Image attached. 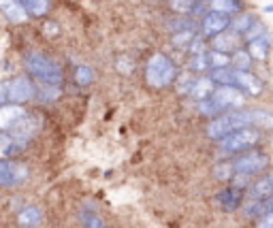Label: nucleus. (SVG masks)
I'll return each instance as SVG.
<instances>
[{"label":"nucleus","mask_w":273,"mask_h":228,"mask_svg":"<svg viewBox=\"0 0 273 228\" xmlns=\"http://www.w3.org/2000/svg\"><path fill=\"white\" fill-rule=\"evenodd\" d=\"M175 75H177L175 64L171 62L165 53H154L148 60L145 79L152 88H167V85L175 79Z\"/></svg>","instance_id":"nucleus-1"},{"label":"nucleus","mask_w":273,"mask_h":228,"mask_svg":"<svg viewBox=\"0 0 273 228\" xmlns=\"http://www.w3.org/2000/svg\"><path fill=\"white\" fill-rule=\"evenodd\" d=\"M271 196H273V194H271Z\"/></svg>","instance_id":"nucleus-41"},{"label":"nucleus","mask_w":273,"mask_h":228,"mask_svg":"<svg viewBox=\"0 0 273 228\" xmlns=\"http://www.w3.org/2000/svg\"><path fill=\"white\" fill-rule=\"evenodd\" d=\"M211 92H213V81H211L209 77L196 79L194 85H192V90H190V94H192L194 98H198V101H205V98H209Z\"/></svg>","instance_id":"nucleus-17"},{"label":"nucleus","mask_w":273,"mask_h":228,"mask_svg":"<svg viewBox=\"0 0 273 228\" xmlns=\"http://www.w3.org/2000/svg\"><path fill=\"white\" fill-rule=\"evenodd\" d=\"M209 103L215 107L218 113L224 109H239L243 105V94L237 88H231V85H222V88L211 92Z\"/></svg>","instance_id":"nucleus-6"},{"label":"nucleus","mask_w":273,"mask_h":228,"mask_svg":"<svg viewBox=\"0 0 273 228\" xmlns=\"http://www.w3.org/2000/svg\"><path fill=\"white\" fill-rule=\"evenodd\" d=\"M252 24H254V15H252V13H239V17H235L228 26H231L233 30H235V34H237V32H246Z\"/></svg>","instance_id":"nucleus-22"},{"label":"nucleus","mask_w":273,"mask_h":228,"mask_svg":"<svg viewBox=\"0 0 273 228\" xmlns=\"http://www.w3.org/2000/svg\"><path fill=\"white\" fill-rule=\"evenodd\" d=\"M169 7L177 13H190L194 9V3L192 0H169Z\"/></svg>","instance_id":"nucleus-32"},{"label":"nucleus","mask_w":273,"mask_h":228,"mask_svg":"<svg viewBox=\"0 0 273 228\" xmlns=\"http://www.w3.org/2000/svg\"><path fill=\"white\" fill-rule=\"evenodd\" d=\"M250 124V111H231V113H222L220 118H215L207 126V137L220 141L226 135H231L239 128H246Z\"/></svg>","instance_id":"nucleus-2"},{"label":"nucleus","mask_w":273,"mask_h":228,"mask_svg":"<svg viewBox=\"0 0 273 228\" xmlns=\"http://www.w3.org/2000/svg\"><path fill=\"white\" fill-rule=\"evenodd\" d=\"M34 96V85L28 77H15L9 81V101L13 103H26Z\"/></svg>","instance_id":"nucleus-8"},{"label":"nucleus","mask_w":273,"mask_h":228,"mask_svg":"<svg viewBox=\"0 0 273 228\" xmlns=\"http://www.w3.org/2000/svg\"><path fill=\"white\" fill-rule=\"evenodd\" d=\"M45 30H47V32H56V30H58V28H56L53 24H47V26H45Z\"/></svg>","instance_id":"nucleus-40"},{"label":"nucleus","mask_w":273,"mask_h":228,"mask_svg":"<svg viewBox=\"0 0 273 228\" xmlns=\"http://www.w3.org/2000/svg\"><path fill=\"white\" fill-rule=\"evenodd\" d=\"M250 124L263 126V128H273V116L267 111H250Z\"/></svg>","instance_id":"nucleus-25"},{"label":"nucleus","mask_w":273,"mask_h":228,"mask_svg":"<svg viewBox=\"0 0 273 228\" xmlns=\"http://www.w3.org/2000/svg\"><path fill=\"white\" fill-rule=\"evenodd\" d=\"M211 81H220L224 85H231L235 88V70H226V68H213Z\"/></svg>","instance_id":"nucleus-24"},{"label":"nucleus","mask_w":273,"mask_h":228,"mask_svg":"<svg viewBox=\"0 0 273 228\" xmlns=\"http://www.w3.org/2000/svg\"><path fill=\"white\" fill-rule=\"evenodd\" d=\"M258 135L256 128H239V130L226 135L224 139H220V151L222 154H237V151H243V149H250L252 145L258 143Z\"/></svg>","instance_id":"nucleus-4"},{"label":"nucleus","mask_w":273,"mask_h":228,"mask_svg":"<svg viewBox=\"0 0 273 228\" xmlns=\"http://www.w3.org/2000/svg\"><path fill=\"white\" fill-rule=\"evenodd\" d=\"M192 85H194V81L188 77V73H186V75H181V79H179V92L181 94H190V90H192Z\"/></svg>","instance_id":"nucleus-35"},{"label":"nucleus","mask_w":273,"mask_h":228,"mask_svg":"<svg viewBox=\"0 0 273 228\" xmlns=\"http://www.w3.org/2000/svg\"><path fill=\"white\" fill-rule=\"evenodd\" d=\"M60 96V88L58 85H43L41 92H39V98L43 103H49V101H56Z\"/></svg>","instance_id":"nucleus-31"},{"label":"nucleus","mask_w":273,"mask_h":228,"mask_svg":"<svg viewBox=\"0 0 273 228\" xmlns=\"http://www.w3.org/2000/svg\"><path fill=\"white\" fill-rule=\"evenodd\" d=\"M235 45H237V34L235 32H220V36H213V47L220 53L235 49Z\"/></svg>","instance_id":"nucleus-18"},{"label":"nucleus","mask_w":273,"mask_h":228,"mask_svg":"<svg viewBox=\"0 0 273 228\" xmlns=\"http://www.w3.org/2000/svg\"><path fill=\"white\" fill-rule=\"evenodd\" d=\"M209 7H211V11L226 15V13H237L241 9V3L239 0H211Z\"/></svg>","instance_id":"nucleus-19"},{"label":"nucleus","mask_w":273,"mask_h":228,"mask_svg":"<svg viewBox=\"0 0 273 228\" xmlns=\"http://www.w3.org/2000/svg\"><path fill=\"white\" fill-rule=\"evenodd\" d=\"M256 228H273V211L271 213H265V216L258 218Z\"/></svg>","instance_id":"nucleus-37"},{"label":"nucleus","mask_w":273,"mask_h":228,"mask_svg":"<svg viewBox=\"0 0 273 228\" xmlns=\"http://www.w3.org/2000/svg\"><path fill=\"white\" fill-rule=\"evenodd\" d=\"M9 101V81L0 83V105H5Z\"/></svg>","instance_id":"nucleus-38"},{"label":"nucleus","mask_w":273,"mask_h":228,"mask_svg":"<svg viewBox=\"0 0 273 228\" xmlns=\"http://www.w3.org/2000/svg\"><path fill=\"white\" fill-rule=\"evenodd\" d=\"M267 53H269V43L265 39H258V41H252L250 43L248 55H252V58H256V60H265Z\"/></svg>","instance_id":"nucleus-21"},{"label":"nucleus","mask_w":273,"mask_h":228,"mask_svg":"<svg viewBox=\"0 0 273 228\" xmlns=\"http://www.w3.org/2000/svg\"><path fill=\"white\" fill-rule=\"evenodd\" d=\"M39 130V118L34 116H28V113H24V116L11 126V132L15 139L20 141H26V139H30L34 132Z\"/></svg>","instance_id":"nucleus-9"},{"label":"nucleus","mask_w":273,"mask_h":228,"mask_svg":"<svg viewBox=\"0 0 273 228\" xmlns=\"http://www.w3.org/2000/svg\"><path fill=\"white\" fill-rule=\"evenodd\" d=\"M26 113L24 107L17 105H0V130H9L22 116Z\"/></svg>","instance_id":"nucleus-13"},{"label":"nucleus","mask_w":273,"mask_h":228,"mask_svg":"<svg viewBox=\"0 0 273 228\" xmlns=\"http://www.w3.org/2000/svg\"><path fill=\"white\" fill-rule=\"evenodd\" d=\"M231 164H233L235 175L250 177L254 173H261V170H265L267 164H269V158H267V154H263V151H248L246 156H241V158H237Z\"/></svg>","instance_id":"nucleus-5"},{"label":"nucleus","mask_w":273,"mask_h":228,"mask_svg":"<svg viewBox=\"0 0 273 228\" xmlns=\"http://www.w3.org/2000/svg\"><path fill=\"white\" fill-rule=\"evenodd\" d=\"M231 62L237 66V70H246L248 66H250V55H248V51H237L233 58H231Z\"/></svg>","instance_id":"nucleus-33"},{"label":"nucleus","mask_w":273,"mask_h":228,"mask_svg":"<svg viewBox=\"0 0 273 228\" xmlns=\"http://www.w3.org/2000/svg\"><path fill=\"white\" fill-rule=\"evenodd\" d=\"M24 11H30L32 15H45L49 9V0H17Z\"/></svg>","instance_id":"nucleus-20"},{"label":"nucleus","mask_w":273,"mask_h":228,"mask_svg":"<svg viewBox=\"0 0 273 228\" xmlns=\"http://www.w3.org/2000/svg\"><path fill=\"white\" fill-rule=\"evenodd\" d=\"M28 177V168L20 162L0 160V186H15Z\"/></svg>","instance_id":"nucleus-7"},{"label":"nucleus","mask_w":273,"mask_h":228,"mask_svg":"<svg viewBox=\"0 0 273 228\" xmlns=\"http://www.w3.org/2000/svg\"><path fill=\"white\" fill-rule=\"evenodd\" d=\"M235 85H239L241 90H246L252 96H258L263 92V81L248 70H235Z\"/></svg>","instance_id":"nucleus-11"},{"label":"nucleus","mask_w":273,"mask_h":228,"mask_svg":"<svg viewBox=\"0 0 273 228\" xmlns=\"http://www.w3.org/2000/svg\"><path fill=\"white\" fill-rule=\"evenodd\" d=\"M231 62V55L228 53H220V51H211L209 53V66L211 68H224Z\"/></svg>","instance_id":"nucleus-29"},{"label":"nucleus","mask_w":273,"mask_h":228,"mask_svg":"<svg viewBox=\"0 0 273 228\" xmlns=\"http://www.w3.org/2000/svg\"><path fill=\"white\" fill-rule=\"evenodd\" d=\"M263 32H265V28L261 26V24H252L248 30H246V41L248 43H252V41H258V39H263Z\"/></svg>","instance_id":"nucleus-34"},{"label":"nucleus","mask_w":273,"mask_h":228,"mask_svg":"<svg viewBox=\"0 0 273 228\" xmlns=\"http://www.w3.org/2000/svg\"><path fill=\"white\" fill-rule=\"evenodd\" d=\"M271 194H273V175L261 177L256 183H252V188H250V198H254V201H263V198H267Z\"/></svg>","instance_id":"nucleus-15"},{"label":"nucleus","mask_w":273,"mask_h":228,"mask_svg":"<svg viewBox=\"0 0 273 228\" xmlns=\"http://www.w3.org/2000/svg\"><path fill=\"white\" fill-rule=\"evenodd\" d=\"M239 201H241V192L237 188H226L215 194V203L226 211H235L239 207Z\"/></svg>","instance_id":"nucleus-14"},{"label":"nucleus","mask_w":273,"mask_h":228,"mask_svg":"<svg viewBox=\"0 0 273 228\" xmlns=\"http://www.w3.org/2000/svg\"><path fill=\"white\" fill-rule=\"evenodd\" d=\"M213 175L215 179H222V181H228L235 177V170H233V164L231 162H224V164H218L213 168Z\"/></svg>","instance_id":"nucleus-27"},{"label":"nucleus","mask_w":273,"mask_h":228,"mask_svg":"<svg viewBox=\"0 0 273 228\" xmlns=\"http://www.w3.org/2000/svg\"><path fill=\"white\" fill-rule=\"evenodd\" d=\"M228 24H231V20H228L226 15L211 11V13H207V15L203 17V32L207 36H215V34L224 32L226 28H228Z\"/></svg>","instance_id":"nucleus-10"},{"label":"nucleus","mask_w":273,"mask_h":228,"mask_svg":"<svg viewBox=\"0 0 273 228\" xmlns=\"http://www.w3.org/2000/svg\"><path fill=\"white\" fill-rule=\"evenodd\" d=\"M94 79V73H92V68L90 66H77L75 68V81L79 83V85H88L90 81Z\"/></svg>","instance_id":"nucleus-28"},{"label":"nucleus","mask_w":273,"mask_h":228,"mask_svg":"<svg viewBox=\"0 0 273 228\" xmlns=\"http://www.w3.org/2000/svg\"><path fill=\"white\" fill-rule=\"evenodd\" d=\"M190 51H192V55H196V53H201V51H205V49H203V45H201V43H198V41H194V43H192V45H190Z\"/></svg>","instance_id":"nucleus-39"},{"label":"nucleus","mask_w":273,"mask_h":228,"mask_svg":"<svg viewBox=\"0 0 273 228\" xmlns=\"http://www.w3.org/2000/svg\"><path fill=\"white\" fill-rule=\"evenodd\" d=\"M26 66L43 85H60V81H62L60 66L43 53H30L26 58Z\"/></svg>","instance_id":"nucleus-3"},{"label":"nucleus","mask_w":273,"mask_h":228,"mask_svg":"<svg viewBox=\"0 0 273 228\" xmlns=\"http://www.w3.org/2000/svg\"><path fill=\"white\" fill-rule=\"evenodd\" d=\"M192 41H194V30H192V28H188V30H179V32H175L173 36H171V43L177 45V47L190 45Z\"/></svg>","instance_id":"nucleus-26"},{"label":"nucleus","mask_w":273,"mask_h":228,"mask_svg":"<svg viewBox=\"0 0 273 228\" xmlns=\"http://www.w3.org/2000/svg\"><path fill=\"white\" fill-rule=\"evenodd\" d=\"M17 222L24 228H34L41 222V209L39 207H32V205L30 207H24L20 211V216H17Z\"/></svg>","instance_id":"nucleus-16"},{"label":"nucleus","mask_w":273,"mask_h":228,"mask_svg":"<svg viewBox=\"0 0 273 228\" xmlns=\"http://www.w3.org/2000/svg\"><path fill=\"white\" fill-rule=\"evenodd\" d=\"M190 66H192L194 70H205V68H211V66H209V51H201V53L192 55Z\"/></svg>","instance_id":"nucleus-30"},{"label":"nucleus","mask_w":273,"mask_h":228,"mask_svg":"<svg viewBox=\"0 0 273 228\" xmlns=\"http://www.w3.org/2000/svg\"><path fill=\"white\" fill-rule=\"evenodd\" d=\"M0 11H3L5 17L13 24H24L28 20L24 7L17 3V0H0Z\"/></svg>","instance_id":"nucleus-12"},{"label":"nucleus","mask_w":273,"mask_h":228,"mask_svg":"<svg viewBox=\"0 0 273 228\" xmlns=\"http://www.w3.org/2000/svg\"><path fill=\"white\" fill-rule=\"evenodd\" d=\"M81 220H83V228H105L103 218H100L94 209H83Z\"/></svg>","instance_id":"nucleus-23"},{"label":"nucleus","mask_w":273,"mask_h":228,"mask_svg":"<svg viewBox=\"0 0 273 228\" xmlns=\"http://www.w3.org/2000/svg\"><path fill=\"white\" fill-rule=\"evenodd\" d=\"M133 66H135V64H133V60H131V58H126V55H122V58L118 60V70H122L124 75L131 73Z\"/></svg>","instance_id":"nucleus-36"}]
</instances>
